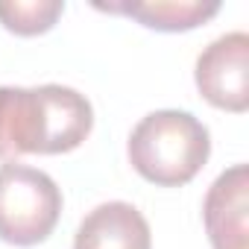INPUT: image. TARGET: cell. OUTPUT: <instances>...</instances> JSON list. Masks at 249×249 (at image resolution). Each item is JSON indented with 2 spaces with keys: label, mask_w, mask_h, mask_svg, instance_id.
I'll use <instances>...</instances> for the list:
<instances>
[{
  "label": "cell",
  "mask_w": 249,
  "mask_h": 249,
  "mask_svg": "<svg viewBox=\"0 0 249 249\" xmlns=\"http://www.w3.org/2000/svg\"><path fill=\"white\" fill-rule=\"evenodd\" d=\"M94 126L85 94L68 85H0V159L62 156L76 150Z\"/></svg>",
  "instance_id": "cell-1"
},
{
  "label": "cell",
  "mask_w": 249,
  "mask_h": 249,
  "mask_svg": "<svg viewBox=\"0 0 249 249\" xmlns=\"http://www.w3.org/2000/svg\"><path fill=\"white\" fill-rule=\"evenodd\" d=\"M246 217H249V167L231 164L211 182L202 202V220L211 249H249Z\"/></svg>",
  "instance_id": "cell-5"
},
{
  "label": "cell",
  "mask_w": 249,
  "mask_h": 249,
  "mask_svg": "<svg viewBox=\"0 0 249 249\" xmlns=\"http://www.w3.org/2000/svg\"><path fill=\"white\" fill-rule=\"evenodd\" d=\"M59 214L62 191L44 170L18 161L0 167V240L36 246L53 234Z\"/></svg>",
  "instance_id": "cell-3"
},
{
  "label": "cell",
  "mask_w": 249,
  "mask_h": 249,
  "mask_svg": "<svg viewBox=\"0 0 249 249\" xmlns=\"http://www.w3.org/2000/svg\"><path fill=\"white\" fill-rule=\"evenodd\" d=\"M65 12V0H9L0 3V24L15 36H41Z\"/></svg>",
  "instance_id": "cell-8"
},
{
  "label": "cell",
  "mask_w": 249,
  "mask_h": 249,
  "mask_svg": "<svg viewBox=\"0 0 249 249\" xmlns=\"http://www.w3.org/2000/svg\"><path fill=\"white\" fill-rule=\"evenodd\" d=\"M129 164L153 185H188L211 156V132L191 111L159 108L138 120L129 135Z\"/></svg>",
  "instance_id": "cell-2"
},
{
  "label": "cell",
  "mask_w": 249,
  "mask_h": 249,
  "mask_svg": "<svg viewBox=\"0 0 249 249\" xmlns=\"http://www.w3.org/2000/svg\"><path fill=\"white\" fill-rule=\"evenodd\" d=\"M73 249H153V231L132 202L111 199L85 214Z\"/></svg>",
  "instance_id": "cell-6"
},
{
  "label": "cell",
  "mask_w": 249,
  "mask_h": 249,
  "mask_svg": "<svg viewBox=\"0 0 249 249\" xmlns=\"http://www.w3.org/2000/svg\"><path fill=\"white\" fill-rule=\"evenodd\" d=\"M94 9L135 18L159 33H188L220 12V0H97Z\"/></svg>",
  "instance_id": "cell-7"
},
{
  "label": "cell",
  "mask_w": 249,
  "mask_h": 249,
  "mask_svg": "<svg viewBox=\"0 0 249 249\" xmlns=\"http://www.w3.org/2000/svg\"><path fill=\"white\" fill-rule=\"evenodd\" d=\"M199 94L226 111L249 108V36L243 30L214 38L196 59L194 71Z\"/></svg>",
  "instance_id": "cell-4"
}]
</instances>
